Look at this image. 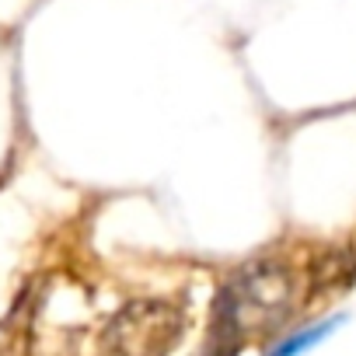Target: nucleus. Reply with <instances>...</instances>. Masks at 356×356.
<instances>
[{"label":"nucleus","mask_w":356,"mask_h":356,"mask_svg":"<svg viewBox=\"0 0 356 356\" xmlns=\"http://www.w3.org/2000/svg\"><path fill=\"white\" fill-rule=\"evenodd\" d=\"M297 273L276 255L234 269L213 300V346L220 356H231L245 339L280 328L297 307Z\"/></svg>","instance_id":"1"},{"label":"nucleus","mask_w":356,"mask_h":356,"mask_svg":"<svg viewBox=\"0 0 356 356\" xmlns=\"http://www.w3.org/2000/svg\"><path fill=\"white\" fill-rule=\"evenodd\" d=\"M346 318H332V321H318V325H311V328H304V332H297V335H290V339H283L269 356H297V353H307V349H314L332 328H339Z\"/></svg>","instance_id":"3"},{"label":"nucleus","mask_w":356,"mask_h":356,"mask_svg":"<svg viewBox=\"0 0 356 356\" xmlns=\"http://www.w3.org/2000/svg\"><path fill=\"white\" fill-rule=\"evenodd\" d=\"M186 335V314L171 300H129L102 328L98 356H171Z\"/></svg>","instance_id":"2"}]
</instances>
